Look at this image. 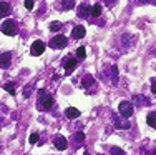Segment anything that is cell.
<instances>
[{
	"instance_id": "4fadbf2b",
	"label": "cell",
	"mask_w": 156,
	"mask_h": 155,
	"mask_svg": "<svg viewBox=\"0 0 156 155\" xmlns=\"http://www.w3.org/2000/svg\"><path fill=\"white\" fill-rule=\"evenodd\" d=\"M146 124L150 127L156 128V113H148V119H146Z\"/></svg>"
},
{
	"instance_id": "8fae6325",
	"label": "cell",
	"mask_w": 156,
	"mask_h": 155,
	"mask_svg": "<svg viewBox=\"0 0 156 155\" xmlns=\"http://www.w3.org/2000/svg\"><path fill=\"white\" fill-rule=\"evenodd\" d=\"M9 12H10V3L0 2V17H5Z\"/></svg>"
},
{
	"instance_id": "ba28073f",
	"label": "cell",
	"mask_w": 156,
	"mask_h": 155,
	"mask_svg": "<svg viewBox=\"0 0 156 155\" xmlns=\"http://www.w3.org/2000/svg\"><path fill=\"white\" fill-rule=\"evenodd\" d=\"M85 34H87V32H85V27H81V25H76V27L72 30V37H73V39H83Z\"/></svg>"
},
{
	"instance_id": "7a4b0ae2",
	"label": "cell",
	"mask_w": 156,
	"mask_h": 155,
	"mask_svg": "<svg viewBox=\"0 0 156 155\" xmlns=\"http://www.w3.org/2000/svg\"><path fill=\"white\" fill-rule=\"evenodd\" d=\"M118 110H120V113L123 117H126V119L133 115V105L129 102H126V100H123L120 105H118Z\"/></svg>"
},
{
	"instance_id": "7402d4cb",
	"label": "cell",
	"mask_w": 156,
	"mask_h": 155,
	"mask_svg": "<svg viewBox=\"0 0 156 155\" xmlns=\"http://www.w3.org/2000/svg\"><path fill=\"white\" fill-rule=\"evenodd\" d=\"M25 7H27V10H32L33 9V0H25Z\"/></svg>"
},
{
	"instance_id": "4316f807",
	"label": "cell",
	"mask_w": 156,
	"mask_h": 155,
	"mask_svg": "<svg viewBox=\"0 0 156 155\" xmlns=\"http://www.w3.org/2000/svg\"><path fill=\"white\" fill-rule=\"evenodd\" d=\"M153 155H156V152H154V153H153Z\"/></svg>"
},
{
	"instance_id": "484cf974",
	"label": "cell",
	"mask_w": 156,
	"mask_h": 155,
	"mask_svg": "<svg viewBox=\"0 0 156 155\" xmlns=\"http://www.w3.org/2000/svg\"><path fill=\"white\" fill-rule=\"evenodd\" d=\"M108 2H113V0H108Z\"/></svg>"
},
{
	"instance_id": "e0dca14e",
	"label": "cell",
	"mask_w": 156,
	"mask_h": 155,
	"mask_svg": "<svg viewBox=\"0 0 156 155\" xmlns=\"http://www.w3.org/2000/svg\"><path fill=\"white\" fill-rule=\"evenodd\" d=\"M60 28H62V24H60V22H51V24H50V30H51V32H58Z\"/></svg>"
},
{
	"instance_id": "ffe728a7",
	"label": "cell",
	"mask_w": 156,
	"mask_h": 155,
	"mask_svg": "<svg viewBox=\"0 0 156 155\" xmlns=\"http://www.w3.org/2000/svg\"><path fill=\"white\" fill-rule=\"evenodd\" d=\"M110 153H111V155H125V152H123L121 149H118V147H113Z\"/></svg>"
},
{
	"instance_id": "ac0fdd59",
	"label": "cell",
	"mask_w": 156,
	"mask_h": 155,
	"mask_svg": "<svg viewBox=\"0 0 156 155\" xmlns=\"http://www.w3.org/2000/svg\"><path fill=\"white\" fill-rule=\"evenodd\" d=\"M3 88H5L7 92H10L12 95H15V87H13V83H5V85H3Z\"/></svg>"
},
{
	"instance_id": "d6986e66",
	"label": "cell",
	"mask_w": 156,
	"mask_h": 155,
	"mask_svg": "<svg viewBox=\"0 0 156 155\" xmlns=\"http://www.w3.org/2000/svg\"><path fill=\"white\" fill-rule=\"evenodd\" d=\"M28 140H30V143H37V142L40 140V135L37 134V132H33V134L30 135V138H28Z\"/></svg>"
},
{
	"instance_id": "5b68a950",
	"label": "cell",
	"mask_w": 156,
	"mask_h": 155,
	"mask_svg": "<svg viewBox=\"0 0 156 155\" xmlns=\"http://www.w3.org/2000/svg\"><path fill=\"white\" fill-rule=\"evenodd\" d=\"M40 95H42V102H40L42 103V109H45V110L50 109V107L53 105V98H51L50 95H47L45 90H40Z\"/></svg>"
},
{
	"instance_id": "6da1fadb",
	"label": "cell",
	"mask_w": 156,
	"mask_h": 155,
	"mask_svg": "<svg viewBox=\"0 0 156 155\" xmlns=\"http://www.w3.org/2000/svg\"><path fill=\"white\" fill-rule=\"evenodd\" d=\"M2 32L5 35H17V22L15 20H5L2 25Z\"/></svg>"
},
{
	"instance_id": "603a6c76",
	"label": "cell",
	"mask_w": 156,
	"mask_h": 155,
	"mask_svg": "<svg viewBox=\"0 0 156 155\" xmlns=\"http://www.w3.org/2000/svg\"><path fill=\"white\" fill-rule=\"evenodd\" d=\"M83 138H85V134H83V132H78V134L75 135V140H78V142H81Z\"/></svg>"
},
{
	"instance_id": "cb8c5ba5",
	"label": "cell",
	"mask_w": 156,
	"mask_h": 155,
	"mask_svg": "<svg viewBox=\"0 0 156 155\" xmlns=\"http://www.w3.org/2000/svg\"><path fill=\"white\" fill-rule=\"evenodd\" d=\"M151 92H153V94L156 95V80H154L153 83H151Z\"/></svg>"
},
{
	"instance_id": "5bb4252c",
	"label": "cell",
	"mask_w": 156,
	"mask_h": 155,
	"mask_svg": "<svg viewBox=\"0 0 156 155\" xmlns=\"http://www.w3.org/2000/svg\"><path fill=\"white\" fill-rule=\"evenodd\" d=\"M62 7H63V10L73 9V7H75V0H63V2H62Z\"/></svg>"
},
{
	"instance_id": "8992f818",
	"label": "cell",
	"mask_w": 156,
	"mask_h": 155,
	"mask_svg": "<svg viewBox=\"0 0 156 155\" xmlns=\"http://www.w3.org/2000/svg\"><path fill=\"white\" fill-rule=\"evenodd\" d=\"M10 60H12V55H10V52H5V54L0 55V67L2 68H7L10 65Z\"/></svg>"
},
{
	"instance_id": "d4e9b609",
	"label": "cell",
	"mask_w": 156,
	"mask_h": 155,
	"mask_svg": "<svg viewBox=\"0 0 156 155\" xmlns=\"http://www.w3.org/2000/svg\"><path fill=\"white\" fill-rule=\"evenodd\" d=\"M85 155H90V153H88V152H87V153H85Z\"/></svg>"
},
{
	"instance_id": "7c38bea8",
	"label": "cell",
	"mask_w": 156,
	"mask_h": 155,
	"mask_svg": "<svg viewBox=\"0 0 156 155\" xmlns=\"http://www.w3.org/2000/svg\"><path fill=\"white\" fill-rule=\"evenodd\" d=\"M101 10H103L101 5H100V3H95V5L90 9V12H91V15H93V17H100V15H101Z\"/></svg>"
},
{
	"instance_id": "2e32d148",
	"label": "cell",
	"mask_w": 156,
	"mask_h": 155,
	"mask_svg": "<svg viewBox=\"0 0 156 155\" xmlns=\"http://www.w3.org/2000/svg\"><path fill=\"white\" fill-rule=\"evenodd\" d=\"M93 77L91 75H85V80H83V87H88V85H93Z\"/></svg>"
},
{
	"instance_id": "44dd1931",
	"label": "cell",
	"mask_w": 156,
	"mask_h": 155,
	"mask_svg": "<svg viewBox=\"0 0 156 155\" xmlns=\"http://www.w3.org/2000/svg\"><path fill=\"white\" fill-rule=\"evenodd\" d=\"M115 125H116V127H121V128H128L129 127L128 122H118V120H115Z\"/></svg>"
},
{
	"instance_id": "9c48e42d",
	"label": "cell",
	"mask_w": 156,
	"mask_h": 155,
	"mask_svg": "<svg viewBox=\"0 0 156 155\" xmlns=\"http://www.w3.org/2000/svg\"><path fill=\"white\" fill-rule=\"evenodd\" d=\"M65 115H66V119H76V117H80V110L75 109V107H68L65 110Z\"/></svg>"
},
{
	"instance_id": "9a60e30c",
	"label": "cell",
	"mask_w": 156,
	"mask_h": 155,
	"mask_svg": "<svg viewBox=\"0 0 156 155\" xmlns=\"http://www.w3.org/2000/svg\"><path fill=\"white\" fill-rule=\"evenodd\" d=\"M76 57L78 58H85V57H87V50H85V47H78V49H76Z\"/></svg>"
},
{
	"instance_id": "52a82bcc",
	"label": "cell",
	"mask_w": 156,
	"mask_h": 155,
	"mask_svg": "<svg viewBox=\"0 0 156 155\" xmlns=\"http://www.w3.org/2000/svg\"><path fill=\"white\" fill-rule=\"evenodd\" d=\"M53 145L57 147L58 150H65L66 145H68V142H66L65 137H55L53 138Z\"/></svg>"
},
{
	"instance_id": "3957f363",
	"label": "cell",
	"mask_w": 156,
	"mask_h": 155,
	"mask_svg": "<svg viewBox=\"0 0 156 155\" xmlns=\"http://www.w3.org/2000/svg\"><path fill=\"white\" fill-rule=\"evenodd\" d=\"M43 52H45V43H43L42 40H37V42L32 43V47H30V54L32 55L38 57V55H42Z\"/></svg>"
},
{
	"instance_id": "30bf717a",
	"label": "cell",
	"mask_w": 156,
	"mask_h": 155,
	"mask_svg": "<svg viewBox=\"0 0 156 155\" xmlns=\"http://www.w3.org/2000/svg\"><path fill=\"white\" fill-rule=\"evenodd\" d=\"M75 67H76V58H68V60H66V64H65V73H66V75H68V73H72Z\"/></svg>"
},
{
	"instance_id": "277c9868",
	"label": "cell",
	"mask_w": 156,
	"mask_h": 155,
	"mask_svg": "<svg viewBox=\"0 0 156 155\" xmlns=\"http://www.w3.org/2000/svg\"><path fill=\"white\" fill-rule=\"evenodd\" d=\"M66 37L65 35H57V37H53L51 39V45L53 47H57V49H63V47H66Z\"/></svg>"
}]
</instances>
